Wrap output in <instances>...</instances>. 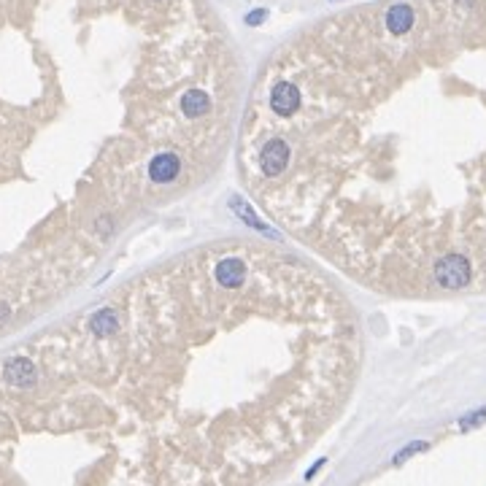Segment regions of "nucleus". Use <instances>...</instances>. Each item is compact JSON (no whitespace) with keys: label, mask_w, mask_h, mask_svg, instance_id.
Here are the masks:
<instances>
[{"label":"nucleus","mask_w":486,"mask_h":486,"mask_svg":"<svg viewBox=\"0 0 486 486\" xmlns=\"http://www.w3.org/2000/svg\"><path fill=\"white\" fill-rule=\"evenodd\" d=\"M6 378L19 389H28L35 384V365L25 356H17V359H8L6 362Z\"/></svg>","instance_id":"obj_5"},{"label":"nucleus","mask_w":486,"mask_h":486,"mask_svg":"<svg viewBox=\"0 0 486 486\" xmlns=\"http://www.w3.org/2000/svg\"><path fill=\"white\" fill-rule=\"evenodd\" d=\"M262 17H265V11H254V14L249 17V25H257V22H262Z\"/></svg>","instance_id":"obj_12"},{"label":"nucleus","mask_w":486,"mask_h":486,"mask_svg":"<svg viewBox=\"0 0 486 486\" xmlns=\"http://www.w3.org/2000/svg\"><path fill=\"white\" fill-rule=\"evenodd\" d=\"M90 330L100 335V338H108V335H114L117 330H119V316H117V311L114 308H100L95 316L90 319Z\"/></svg>","instance_id":"obj_8"},{"label":"nucleus","mask_w":486,"mask_h":486,"mask_svg":"<svg viewBox=\"0 0 486 486\" xmlns=\"http://www.w3.org/2000/svg\"><path fill=\"white\" fill-rule=\"evenodd\" d=\"M181 170V160L176 154H157L149 165V179L157 184H170Z\"/></svg>","instance_id":"obj_6"},{"label":"nucleus","mask_w":486,"mask_h":486,"mask_svg":"<svg viewBox=\"0 0 486 486\" xmlns=\"http://www.w3.org/2000/svg\"><path fill=\"white\" fill-rule=\"evenodd\" d=\"M481 424H486V408H478V411L462 416V419H459V429H462V432H470V429H476V427H481Z\"/></svg>","instance_id":"obj_10"},{"label":"nucleus","mask_w":486,"mask_h":486,"mask_svg":"<svg viewBox=\"0 0 486 486\" xmlns=\"http://www.w3.org/2000/svg\"><path fill=\"white\" fill-rule=\"evenodd\" d=\"M259 162H262V173L267 179L281 176L284 168H287V162H290V146H287V141H281V138L267 141L265 149H262V160Z\"/></svg>","instance_id":"obj_2"},{"label":"nucleus","mask_w":486,"mask_h":486,"mask_svg":"<svg viewBox=\"0 0 486 486\" xmlns=\"http://www.w3.org/2000/svg\"><path fill=\"white\" fill-rule=\"evenodd\" d=\"M414 8L408 3H397L387 11V30L392 35H405V32L414 28Z\"/></svg>","instance_id":"obj_7"},{"label":"nucleus","mask_w":486,"mask_h":486,"mask_svg":"<svg viewBox=\"0 0 486 486\" xmlns=\"http://www.w3.org/2000/svg\"><path fill=\"white\" fill-rule=\"evenodd\" d=\"M435 281L443 290H465L473 279V267L462 254H446L435 262Z\"/></svg>","instance_id":"obj_1"},{"label":"nucleus","mask_w":486,"mask_h":486,"mask_svg":"<svg viewBox=\"0 0 486 486\" xmlns=\"http://www.w3.org/2000/svg\"><path fill=\"white\" fill-rule=\"evenodd\" d=\"M427 449H429V443H424V441H416V443H408V446H405L403 452H400V454H397V456H394V465H403V462H405L408 456H414V454H419V452H427Z\"/></svg>","instance_id":"obj_11"},{"label":"nucleus","mask_w":486,"mask_h":486,"mask_svg":"<svg viewBox=\"0 0 486 486\" xmlns=\"http://www.w3.org/2000/svg\"><path fill=\"white\" fill-rule=\"evenodd\" d=\"M208 108H211V100H208L205 92H200V90H190V92H184V97H181V111H184L190 119L203 117Z\"/></svg>","instance_id":"obj_9"},{"label":"nucleus","mask_w":486,"mask_h":486,"mask_svg":"<svg viewBox=\"0 0 486 486\" xmlns=\"http://www.w3.org/2000/svg\"><path fill=\"white\" fill-rule=\"evenodd\" d=\"M270 108L279 114V117H290L300 108V90L292 84V81H281L273 87L270 92Z\"/></svg>","instance_id":"obj_3"},{"label":"nucleus","mask_w":486,"mask_h":486,"mask_svg":"<svg viewBox=\"0 0 486 486\" xmlns=\"http://www.w3.org/2000/svg\"><path fill=\"white\" fill-rule=\"evenodd\" d=\"M216 281L225 290H238L246 281V265L238 257H225L216 265Z\"/></svg>","instance_id":"obj_4"}]
</instances>
